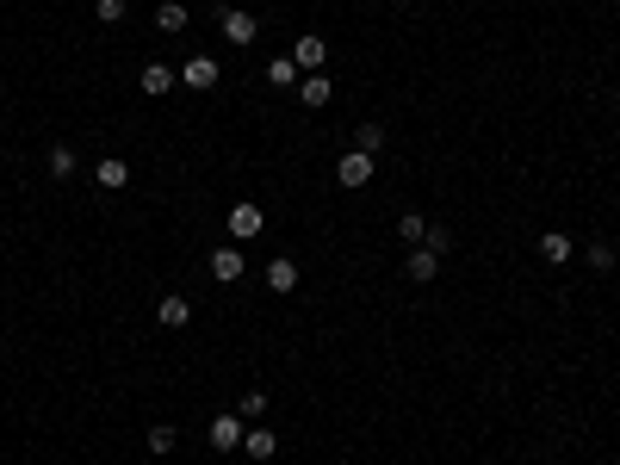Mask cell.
I'll list each match as a JSON object with an SVG mask.
<instances>
[{"instance_id":"6da1fadb","label":"cell","mask_w":620,"mask_h":465,"mask_svg":"<svg viewBox=\"0 0 620 465\" xmlns=\"http://www.w3.org/2000/svg\"><path fill=\"white\" fill-rule=\"evenodd\" d=\"M292 94H298V106H310V112H323V106L335 100V81H329V75L317 69V75H298V87H292Z\"/></svg>"},{"instance_id":"7a4b0ae2","label":"cell","mask_w":620,"mask_h":465,"mask_svg":"<svg viewBox=\"0 0 620 465\" xmlns=\"http://www.w3.org/2000/svg\"><path fill=\"white\" fill-rule=\"evenodd\" d=\"M292 62H298V75H317V69L329 62V44H323V37H298V44H292Z\"/></svg>"},{"instance_id":"3957f363","label":"cell","mask_w":620,"mask_h":465,"mask_svg":"<svg viewBox=\"0 0 620 465\" xmlns=\"http://www.w3.org/2000/svg\"><path fill=\"white\" fill-rule=\"evenodd\" d=\"M243 435H248L243 416H218V422H211V447H218V453H236V447H243Z\"/></svg>"},{"instance_id":"277c9868","label":"cell","mask_w":620,"mask_h":465,"mask_svg":"<svg viewBox=\"0 0 620 465\" xmlns=\"http://www.w3.org/2000/svg\"><path fill=\"white\" fill-rule=\"evenodd\" d=\"M335 180H342V187H367V180H372V155L348 149V155L335 162Z\"/></svg>"},{"instance_id":"5b68a950","label":"cell","mask_w":620,"mask_h":465,"mask_svg":"<svg viewBox=\"0 0 620 465\" xmlns=\"http://www.w3.org/2000/svg\"><path fill=\"white\" fill-rule=\"evenodd\" d=\"M174 81H180V75H174V69H168V62H149V69H143V75H136V87H143V94H149V100H161V94H174Z\"/></svg>"},{"instance_id":"8992f818","label":"cell","mask_w":620,"mask_h":465,"mask_svg":"<svg viewBox=\"0 0 620 465\" xmlns=\"http://www.w3.org/2000/svg\"><path fill=\"white\" fill-rule=\"evenodd\" d=\"M211 279H224V286L243 279V248H236V242H230V248H211Z\"/></svg>"},{"instance_id":"52a82bcc","label":"cell","mask_w":620,"mask_h":465,"mask_svg":"<svg viewBox=\"0 0 620 465\" xmlns=\"http://www.w3.org/2000/svg\"><path fill=\"white\" fill-rule=\"evenodd\" d=\"M403 273H409V279H416V286H428V279H434V273H441V254H434V248H422V242H416V248H409V261H403Z\"/></svg>"},{"instance_id":"ba28073f","label":"cell","mask_w":620,"mask_h":465,"mask_svg":"<svg viewBox=\"0 0 620 465\" xmlns=\"http://www.w3.org/2000/svg\"><path fill=\"white\" fill-rule=\"evenodd\" d=\"M267 292H279V298H285V292H298V261H292V254L267 261Z\"/></svg>"},{"instance_id":"9c48e42d","label":"cell","mask_w":620,"mask_h":465,"mask_svg":"<svg viewBox=\"0 0 620 465\" xmlns=\"http://www.w3.org/2000/svg\"><path fill=\"white\" fill-rule=\"evenodd\" d=\"M230 236H236V242H248V236H260V205H254V199H243V205H230Z\"/></svg>"},{"instance_id":"30bf717a","label":"cell","mask_w":620,"mask_h":465,"mask_svg":"<svg viewBox=\"0 0 620 465\" xmlns=\"http://www.w3.org/2000/svg\"><path fill=\"white\" fill-rule=\"evenodd\" d=\"M155 317H161V329H186V323H193V304H186L180 292H168V298L155 304Z\"/></svg>"},{"instance_id":"8fae6325","label":"cell","mask_w":620,"mask_h":465,"mask_svg":"<svg viewBox=\"0 0 620 465\" xmlns=\"http://www.w3.org/2000/svg\"><path fill=\"white\" fill-rule=\"evenodd\" d=\"M254 31H260V25H254V12H243V6H230V12H224V37H230V44H254Z\"/></svg>"},{"instance_id":"7c38bea8","label":"cell","mask_w":620,"mask_h":465,"mask_svg":"<svg viewBox=\"0 0 620 465\" xmlns=\"http://www.w3.org/2000/svg\"><path fill=\"white\" fill-rule=\"evenodd\" d=\"M540 254H546L552 267H565V261L577 254V242H571V236H565V230H546V236H540Z\"/></svg>"},{"instance_id":"4fadbf2b","label":"cell","mask_w":620,"mask_h":465,"mask_svg":"<svg viewBox=\"0 0 620 465\" xmlns=\"http://www.w3.org/2000/svg\"><path fill=\"white\" fill-rule=\"evenodd\" d=\"M243 453H248V460H273V453H279V435H267V428L254 422V428L243 435Z\"/></svg>"},{"instance_id":"5bb4252c","label":"cell","mask_w":620,"mask_h":465,"mask_svg":"<svg viewBox=\"0 0 620 465\" xmlns=\"http://www.w3.org/2000/svg\"><path fill=\"white\" fill-rule=\"evenodd\" d=\"M180 81H186V87H218V62H211V56H193V62L180 69Z\"/></svg>"},{"instance_id":"9a60e30c","label":"cell","mask_w":620,"mask_h":465,"mask_svg":"<svg viewBox=\"0 0 620 465\" xmlns=\"http://www.w3.org/2000/svg\"><path fill=\"white\" fill-rule=\"evenodd\" d=\"M94 180H100V187H112V193H119V187H130V162H119V155H106V162H100V168H94Z\"/></svg>"},{"instance_id":"2e32d148","label":"cell","mask_w":620,"mask_h":465,"mask_svg":"<svg viewBox=\"0 0 620 465\" xmlns=\"http://www.w3.org/2000/svg\"><path fill=\"white\" fill-rule=\"evenodd\" d=\"M155 31H186V6L180 0H161L155 6Z\"/></svg>"},{"instance_id":"e0dca14e","label":"cell","mask_w":620,"mask_h":465,"mask_svg":"<svg viewBox=\"0 0 620 465\" xmlns=\"http://www.w3.org/2000/svg\"><path fill=\"white\" fill-rule=\"evenodd\" d=\"M174 441H180V435H174V428H168V422H155V428H149V435H143V447H149V453H155V460H161V453H174Z\"/></svg>"},{"instance_id":"ac0fdd59","label":"cell","mask_w":620,"mask_h":465,"mask_svg":"<svg viewBox=\"0 0 620 465\" xmlns=\"http://www.w3.org/2000/svg\"><path fill=\"white\" fill-rule=\"evenodd\" d=\"M397 236H403L409 248H416V242H428V218H416V212H403V218H397Z\"/></svg>"},{"instance_id":"d6986e66","label":"cell","mask_w":620,"mask_h":465,"mask_svg":"<svg viewBox=\"0 0 620 465\" xmlns=\"http://www.w3.org/2000/svg\"><path fill=\"white\" fill-rule=\"evenodd\" d=\"M236 416H243V422H260V416H267V391H260V385H254V391H243Z\"/></svg>"},{"instance_id":"ffe728a7","label":"cell","mask_w":620,"mask_h":465,"mask_svg":"<svg viewBox=\"0 0 620 465\" xmlns=\"http://www.w3.org/2000/svg\"><path fill=\"white\" fill-rule=\"evenodd\" d=\"M267 81H273V87H298V62H292V56L267 62Z\"/></svg>"},{"instance_id":"44dd1931","label":"cell","mask_w":620,"mask_h":465,"mask_svg":"<svg viewBox=\"0 0 620 465\" xmlns=\"http://www.w3.org/2000/svg\"><path fill=\"white\" fill-rule=\"evenodd\" d=\"M354 149H360V155H378V149H384V130H378V124H360V130H354Z\"/></svg>"},{"instance_id":"7402d4cb","label":"cell","mask_w":620,"mask_h":465,"mask_svg":"<svg viewBox=\"0 0 620 465\" xmlns=\"http://www.w3.org/2000/svg\"><path fill=\"white\" fill-rule=\"evenodd\" d=\"M50 174L69 180V174H75V149H50Z\"/></svg>"},{"instance_id":"603a6c76","label":"cell","mask_w":620,"mask_h":465,"mask_svg":"<svg viewBox=\"0 0 620 465\" xmlns=\"http://www.w3.org/2000/svg\"><path fill=\"white\" fill-rule=\"evenodd\" d=\"M422 248H434V254H447V248H453V230H447V224H428V242H422Z\"/></svg>"},{"instance_id":"cb8c5ba5","label":"cell","mask_w":620,"mask_h":465,"mask_svg":"<svg viewBox=\"0 0 620 465\" xmlns=\"http://www.w3.org/2000/svg\"><path fill=\"white\" fill-rule=\"evenodd\" d=\"M583 261H590V267H615V248H608V242H590Z\"/></svg>"},{"instance_id":"d4e9b609","label":"cell","mask_w":620,"mask_h":465,"mask_svg":"<svg viewBox=\"0 0 620 465\" xmlns=\"http://www.w3.org/2000/svg\"><path fill=\"white\" fill-rule=\"evenodd\" d=\"M94 12H100L106 25H119V19H124V0H94Z\"/></svg>"}]
</instances>
